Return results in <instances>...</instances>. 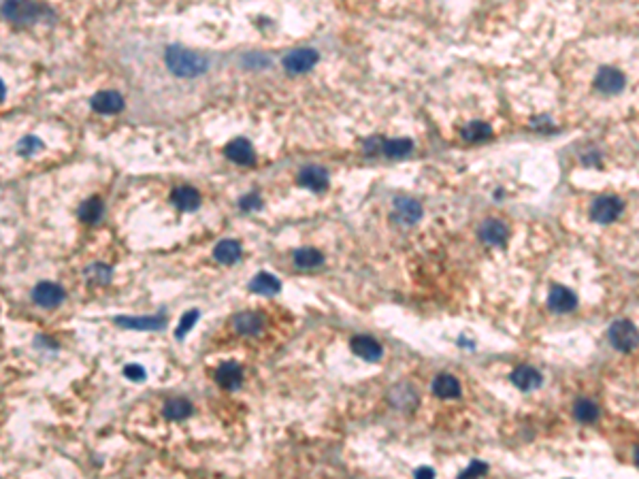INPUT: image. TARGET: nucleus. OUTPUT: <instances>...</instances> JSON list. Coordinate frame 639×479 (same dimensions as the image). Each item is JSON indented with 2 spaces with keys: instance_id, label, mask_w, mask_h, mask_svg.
I'll list each match as a JSON object with an SVG mask.
<instances>
[{
  "instance_id": "30",
  "label": "nucleus",
  "mask_w": 639,
  "mask_h": 479,
  "mask_svg": "<svg viewBox=\"0 0 639 479\" xmlns=\"http://www.w3.org/2000/svg\"><path fill=\"white\" fill-rule=\"evenodd\" d=\"M241 209L243 211H254V209H260V205H263V200H260V196L258 194H247V196H243L241 198Z\"/></svg>"
},
{
  "instance_id": "36",
  "label": "nucleus",
  "mask_w": 639,
  "mask_h": 479,
  "mask_svg": "<svg viewBox=\"0 0 639 479\" xmlns=\"http://www.w3.org/2000/svg\"><path fill=\"white\" fill-rule=\"evenodd\" d=\"M5 94H7V90H5V83H3V79H0V103L5 101Z\"/></svg>"
},
{
  "instance_id": "17",
  "label": "nucleus",
  "mask_w": 639,
  "mask_h": 479,
  "mask_svg": "<svg viewBox=\"0 0 639 479\" xmlns=\"http://www.w3.org/2000/svg\"><path fill=\"white\" fill-rule=\"evenodd\" d=\"M216 381L224 390H237L243 383V369L237 362H224L216 371Z\"/></svg>"
},
{
  "instance_id": "5",
  "label": "nucleus",
  "mask_w": 639,
  "mask_h": 479,
  "mask_svg": "<svg viewBox=\"0 0 639 479\" xmlns=\"http://www.w3.org/2000/svg\"><path fill=\"white\" fill-rule=\"evenodd\" d=\"M32 300L38 304V307H43V309H52V307H58V304L64 300V290L58 283L41 281L34 288V292H32Z\"/></svg>"
},
{
  "instance_id": "29",
  "label": "nucleus",
  "mask_w": 639,
  "mask_h": 479,
  "mask_svg": "<svg viewBox=\"0 0 639 479\" xmlns=\"http://www.w3.org/2000/svg\"><path fill=\"white\" fill-rule=\"evenodd\" d=\"M117 324L126 328H139V330H154L164 324L162 318H117Z\"/></svg>"
},
{
  "instance_id": "12",
  "label": "nucleus",
  "mask_w": 639,
  "mask_h": 479,
  "mask_svg": "<svg viewBox=\"0 0 639 479\" xmlns=\"http://www.w3.org/2000/svg\"><path fill=\"white\" fill-rule=\"evenodd\" d=\"M543 377L537 369L529 367V364H520L511 371V383H514L518 390H524V392H531V390H537L541 385Z\"/></svg>"
},
{
  "instance_id": "2",
  "label": "nucleus",
  "mask_w": 639,
  "mask_h": 479,
  "mask_svg": "<svg viewBox=\"0 0 639 479\" xmlns=\"http://www.w3.org/2000/svg\"><path fill=\"white\" fill-rule=\"evenodd\" d=\"M3 15L13 24H32L41 15V7L32 0H7L3 5Z\"/></svg>"
},
{
  "instance_id": "35",
  "label": "nucleus",
  "mask_w": 639,
  "mask_h": 479,
  "mask_svg": "<svg viewBox=\"0 0 639 479\" xmlns=\"http://www.w3.org/2000/svg\"><path fill=\"white\" fill-rule=\"evenodd\" d=\"M416 475H418V477H420V475H429V477H433V475H435V471H433V469H418V471H416Z\"/></svg>"
},
{
  "instance_id": "16",
  "label": "nucleus",
  "mask_w": 639,
  "mask_h": 479,
  "mask_svg": "<svg viewBox=\"0 0 639 479\" xmlns=\"http://www.w3.org/2000/svg\"><path fill=\"white\" fill-rule=\"evenodd\" d=\"M433 392H435V397H439L443 401H450V399H458L462 390H460V381L454 375L441 373L433 381Z\"/></svg>"
},
{
  "instance_id": "13",
  "label": "nucleus",
  "mask_w": 639,
  "mask_h": 479,
  "mask_svg": "<svg viewBox=\"0 0 639 479\" xmlns=\"http://www.w3.org/2000/svg\"><path fill=\"white\" fill-rule=\"evenodd\" d=\"M92 109L96 113H103V115H113V113H119L124 109V98H122L119 92L105 90V92H98L92 98Z\"/></svg>"
},
{
  "instance_id": "25",
  "label": "nucleus",
  "mask_w": 639,
  "mask_h": 479,
  "mask_svg": "<svg viewBox=\"0 0 639 479\" xmlns=\"http://www.w3.org/2000/svg\"><path fill=\"white\" fill-rule=\"evenodd\" d=\"M492 137V128L484 121H471L462 128V139L469 141V143H476V141H486Z\"/></svg>"
},
{
  "instance_id": "31",
  "label": "nucleus",
  "mask_w": 639,
  "mask_h": 479,
  "mask_svg": "<svg viewBox=\"0 0 639 479\" xmlns=\"http://www.w3.org/2000/svg\"><path fill=\"white\" fill-rule=\"evenodd\" d=\"M124 375H126L128 379H133V381H141V379H145V369H143V367H137V364H128V367L124 369Z\"/></svg>"
},
{
  "instance_id": "21",
  "label": "nucleus",
  "mask_w": 639,
  "mask_h": 479,
  "mask_svg": "<svg viewBox=\"0 0 639 479\" xmlns=\"http://www.w3.org/2000/svg\"><path fill=\"white\" fill-rule=\"evenodd\" d=\"M213 256H216V260H218V263H222V265H235L237 260L241 258V243L235 241V239H226V241L216 245V249H213Z\"/></svg>"
},
{
  "instance_id": "19",
  "label": "nucleus",
  "mask_w": 639,
  "mask_h": 479,
  "mask_svg": "<svg viewBox=\"0 0 639 479\" xmlns=\"http://www.w3.org/2000/svg\"><path fill=\"white\" fill-rule=\"evenodd\" d=\"M170 200H173V205L182 211H196L200 205V194H198V190H194L190 186H179L173 190V194H170Z\"/></svg>"
},
{
  "instance_id": "6",
  "label": "nucleus",
  "mask_w": 639,
  "mask_h": 479,
  "mask_svg": "<svg viewBox=\"0 0 639 479\" xmlns=\"http://www.w3.org/2000/svg\"><path fill=\"white\" fill-rule=\"evenodd\" d=\"M624 83H626L624 75L618 68H612V66L599 68V73H596V77H594L596 90L603 92V94H618V92H622Z\"/></svg>"
},
{
  "instance_id": "9",
  "label": "nucleus",
  "mask_w": 639,
  "mask_h": 479,
  "mask_svg": "<svg viewBox=\"0 0 639 479\" xmlns=\"http://www.w3.org/2000/svg\"><path fill=\"white\" fill-rule=\"evenodd\" d=\"M318 64V52L316 50H294L284 58V66L290 73H307Z\"/></svg>"
},
{
  "instance_id": "20",
  "label": "nucleus",
  "mask_w": 639,
  "mask_h": 479,
  "mask_svg": "<svg viewBox=\"0 0 639 479\" xmlns=\"http://www.w3.org/2000/svg\"><path fill=\"white\" fill-rule=\"evenodd\" d=\"M249 290L256 294H263V296H273L281 290V281L277 277H273L271 273H258L249 281Z\"/></svg>"
},
{
  "instance_id": "22",
  "label": "nucleus",
  "mask_w": 639,
  "mask_h": 479,
  "mask_svg": "<svg viewBox=\"0 0 639 479\" xmlns=\"http://www.w3.org/2000/svg\"><path fill=\"white\" fill-rule=\"evenodd\" d=\"M324 263L322 251L314 249V247H303L294 251V265L298 269H318Z\"/></svg>"
},
{
  "instance_id": "28",
  "label": "nucleus",
  "mask_w": 639,
  "mask_h": 479,
  "mask_svg": "<svg viewBox=\"0 0 639 479\" xmlns=\"http://www.w3.org/2000/svg\"><path fill=\"white\" fill-rule=\"evenodd\" d=\"M413 143L409 139H392V141H381V152L390 158H403L411 152Z\"/></svg>"
},
{
  "instance_id": "1",
  "label": "nucleus",
  "mask_w": 639,
  "mask_h": 479,
  "mask_svg": "<svg viewBox=\"0 0 639 479\" xmlns=\"http://www.w3.org/2000/svg\"><path fill=\"white\" fill-rule=\"evenodd\" d=\"M166 66L173 71L177 77H198L207 71L205 56L184 50V47H168L166 50Z\"/></svg>"
},
{
  "instance_id": "15",
  "label": "nucleus",
  "mask_w": 639,
  "mask_h": 479,
  "mask_svg": "<svg viewBox=\"0 0 639 479\" xmlns=\"http://www.w3.org/2000/svg\"><path fill=\"white\" fill-rule=\"evenodd\" d=\"M480 237H482L484 243L501 247V245H505V241L509 237V228L501 220H486L480 226Z\"/></svg>"
},
{
  "instance_id": "10",
  "label": "nucleus",
  "mask_w": 639,
  "mask_h": 479,
  "mask_svg": "<svg viewBox=\"0 0 639 479\" xmlns=\"http://www.w3.org/2000/svg\"><path fill=\"white\" fill-rule=\"evenodd\" d=\"M352 352L369 362H377L383 356V347L377 339H373L369 334H358L352 339Z\"/></svg>"
},
{
  "instance_id": "3",
  "label": "nucleus",
  "mask_w": 639,
  "mask_h": 479,
  "mask_svg": "<svg viewBox=\"0 0 639 479\" xmlns=\"http://www.w3.org/2000/svg\"><path fill=\"white\" fill-rule=\"evenodd\" d=\"M610 341L618 352H633L637 347V328L629 320H618L610 328Z\"/></svg>"
},
{
  "instance_id": "34",
  "label": "nucleus",
  "mask_w": 639,
  "mask_h": 479,
  "mask_svg": "<svg viewBox=\"0 0 639 479\" xmlns=\"http://www.w3.org/2000/svg\"><path fill=\"white\" fill-rule=\"evenodd\" d=\"M486 471H488V466H486L484 462L473 460V462H471V466H469V469L462 473V477H469V475H484Z\"/></svg>"
},
{
  "instance_id": "18",
  "label": "nucleus",
  "mask_w": 639,
  "mask_h": 479,
  "mask_svg": "<svg viewBox=\"0 0 639 479\" xmlns=\"http://www.w3.org/2000/svg\"><path fill=\"white\" fill-rule=\"evenodd\" d=\"M233 324H235V330H237L239 334L254 337V334H260V330H263V326H265V320H263L260 314L245 311V314L235 316Z\"/></svg>"
},
{
  "instance_id": "24",
  "label": "nucleus",
  "mask_w": 639,
  "mask_h": 479,
  "mask_svg": "<svg viewBox=\"0 0 639 479\" xmlns=\"http://www.w3.org/2000/svg\"><path fill=\"white\" fill-rule=\"evenodd\" d=\"M79 217H81V222H85V224H96L103 217V200L98 196L88 198L79 207Z\"/></svg>"
},
{
  "instance_id": "33",
  "label": "nucleus",
  "mask_w": 639,
  "mask_h": 479,
  "mask_svg": "<svg viewBox=\"0 0 639 479\" xmlns=\"http://www.w3.org/2000/svg\"><path fill=\"white\" fill-rule=\"evenodd\" d=\"M198 320V311H190L188 316H184V320H182V326H179V330H177V337H184L186 334V330H190L192 326H194V322Z\"/></svg>"
},
{
  "instance_id": "11",
  "label": "nucleus",
  "mask_w": 639,
  "mask_h": 479,
  "mask_svg": "<svg viewBox=\"0 0 639 479\" xmlns=\"http://www.w3.org/2000/svg\"><path fill=\"white\" fill-rule=\"evenodd\" d=\"M224 154L230 162L239 164V166H249L254 164L256 160V154H254V147L247 139H233L226 147H224Z\"/></svg>"
},
{
  "instance_id": "4",
  "label": "nucleus",
  "mask_w": 639,
  "mask_h": 479,
  "mask_svg": "<svg viewBox=\"0 0 639 479\" xmlns=\"http://www.w3.org/2000/svg\"><path fill=\"white\" fill-rule=\"evenodd\" d=\"M624 209V202L618 196H601L592 202V220L599 224H612L614 220H618L620 213Z\"/></svg>"
},
{
  "instance_id": "32",
  "label": "nucleus",
  "mask_w": 639,
  "mask_h": 479,
  "mask_svg": "<svg viewBox=\"0 0 639 479\" xmlns=\"http://www.w3.org/2000/svg\"><path fill=\"white\" fill-rule=\"evenodd\" d=\"M38 147H41V141H38V139H34V137H26V139L20 143V152H22L24 156L34 154V149H38Z\"/></svg>"
},
{
  "instance_id": "26",
  "label": "nucleus",
  "mask_w": 639,
  "mask_h": 479,
  "mask_svg": "<svg viewBox=\"0 0 639 479\" xmlns=\"http://www.w3.org/2000/svg\"><path fill=\"white\" fill-rule=\"evenodd\" d=\"M573 415H575V420H580L584 424H590V422H594L596 418H599V405L588 401V399H580L573 405Z\"/></svg>"
},
{
  "instance_id": "27",
  "label": "nucleus",
  "mask_w": 639,
  "mask_h": 479,
  "mask_svg": "<svg viewBox=\"0 0 639 479\" xmlns=\"http://www.w3.org/2000/svg\"><path fill=\"white\" fill-rule=\"evenodd\" d=\"M83 277H85V281L92 283V286H107V283L111 281V269H109L107 265L96 263V265H92V267L85 269Z\"/></svg>"
},
{
  "instance_id": "8",
  "label": "nucleus",
  "mask_w": 639,
  "mask_h": 479,
  "mask_svg": "<svg viewBox=\"0 0 639 479\" xmlns=\"http://www.w3.org/2000/svg\"><path fill=\"white\" fill-rule=\"evenodd\" d=\"M392 217L399 222V224H403V226H409V224H416L420 217H422V207H420V202L418 200H413V198H407V196H399L397 200H395V213H392Z\"/></svg>"
},
{
  "instance_id": "23",
  "label": "nucleus",
  "mask_w": 639,
  "mask_h": 479,
  "mask_svg": "<svg viewBox=\"0 0 639 479\" xmlns=\"http://www.w3.org/2000/svg\"><path fill=\"white\" fill-rule=\"evenodd\" d=\"M192 415V405L190 401L186 399H170L166 405H164V418L166 420H173V422H182L186 418Z\"/></svg>"
},
{
  "instance_id": "7",
  "label": "nucleus",
  "mask_w": 639,
  "mask_h": 479,
  "mask_svg": "<svg viewBox=\"0 0 639 479\" xmlns=\"http://www.w3.org/2000/svg\"><path fill=\"white\" fill-rule=\"evenodd\" d=\"M548 307L554 314H569L578 307V296L565 286H554L548 296Z\"/></svg>"
},
{
  "instance_id": "14",
  "label": "nucleus",
  "mask_w": 639,
  "mask_h": 479,
  "mask_svg": "<svg viewBox=\"0 0 639 479\" xmlns=\"http://www.w3.org/2000/svg\"><path fill=\"white\" fill-rule=\"evenodd\" d=\"M298 184L314 192H322L328 186V172L322 166H305L298 172Z\"/></svg>"
}]
</instances>
